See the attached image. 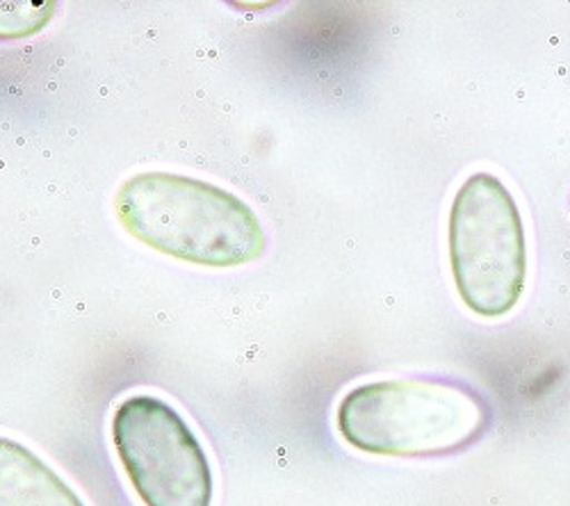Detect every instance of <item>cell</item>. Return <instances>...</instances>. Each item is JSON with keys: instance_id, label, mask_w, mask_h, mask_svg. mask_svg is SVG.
Wrapping results in <instances>:
<instances>
[{"instance_id": "1", "label": "cell", "mask_w": 570, "mask_h": 506, "mask_svg": "<svg viewBox=\"0 0 570 506\" xmlns=\"http://www.w3.org/2000/svg\"><path fill=\"white\" fill-rule=\"evenodd\" d=\"M115 208L135 240L183 262L224 269L265 254V231L252 206L193 176L135 173L119 188Z\"/></svg>"}, {"instance_id": "3", "label": "cell", "mask_w": 570, "mask_h": 506, "mask_svg": "<svg viewBox=\"0 0 570 506\" xmlns=\"http://www.w3.org/2000/svg\"><path fill=\"white\" fill-rule=\"evenodd\" d=\"M450 265L463 304L487 319L509 315L528 276V245L515 199L487 171L472 173L450 208Z\"/></svg>"}, {"instance_id": "4", "label": "cell", "mask_w": 570, "mask_h": 506, "mask_svg": "<svg viewBox=\"0 0 570 506\" xmlns=\"http://www.w3.org/2000/svg\"><path fill=\"white\" fill-rule=\"evenodd\" d=\"M121 468L145 506H210L213 470L195 431L167 401L124 399L112 418Z\"/></svg>"}, {"instance_id": "2", "label": "cell", "mask_w": 570, "mask_h": 506, "mask_svg": "<svg viewBox=\"0 0 570 506\" xmlns=\"http://www.w3.org/2000/svg\"><path fill=\"white\" fill-rule=\"evenodd\" d=\"M493 423L489 401L468 384L434 377L372 381L338 404L347 445L374 456L436 458L478 443Z\"/></svg>"}, {"instance_id": "6", "label": "cell", "mask_w": 570, "mask_h": 506, "mask_svg": "<svg viewBox=\"0 0 570 506\" xmlns=\"http://www.w3.org/2000/svg\"><path fill=\"white\" fill-rule=\"evenodd\" d=\"M56 8V3H30V0L0 3V39H19L43 30Z\"/></svg>"}, {"instance_id": "5", "label": "cell", "mask_w": 570, "mask_h": 506, "mask_svg": "<svg viewBox=\"0 0 570 506\" xmlns=\"http://www.w3.org/2000/svg\"><path fill=\"white\" fill-rule=\"evenodd\" d=\"M0 506H85V502L32 449L0 436Z\"/></svg>"}]
</instances>
